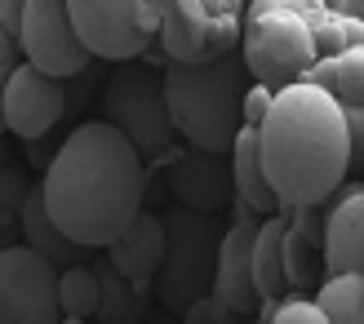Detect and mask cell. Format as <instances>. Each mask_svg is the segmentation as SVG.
<instances>
[{
	"mask_svg": "<svg viewBox=\"0 0 364 324\" xmlns=\"http://www.w3.org/2000/svg\"><path fill=\"white\" fill-rule=\"evenodd\" d=\"M5 76H9V67H0V102H5ZM0 134H5V107H0Z\"/></svg>",
	"mask_w": 364,
	"mask_h": 324,
	"instance_id": "31",
	"label": "cell"
},
{
	"mask_svg": "<svg viewBox=\"0 0 364 324\" xmlns=\"http://www.w3.org/2000/svg\"><path fill=\"white\" fill-rule=\"evenodd\" d=\"M169 191H173L178 209L218 218V209L235 205L231 173H227V156H209V151H182V156H173Z\"/></svg>",
	"mask_w": 364,
	"mask_h": 324,
	"instance_id": "12",
	"label": "cell"
},
{
	"mask_svg": "<svg viewBox=\"0 0 364 324\" xmlns=\"http://www.w3.org/2000/svg\"><path fill=\"white\" fill-rule=\"evenodd\" d=\"M27 178L18 173V169H0V205H5L14 218H18V205H23V195H27Z\"/></svg>",
	"mask_w": 364,
	"mask_h": 324,
	"instance_id": "26",
	"label": "cell"
},
{
	"mask_svg": "<svg viewBox=\"0 0 364 324\" xmlns=\"http://www.w3.org/2000/svg\"><path fill=\"white\" fill-rule=\"evenodd\" d=\"M160 80H165V107H169L173 134L187 138L191 151L227 156L235 134L245 129L240 102L253 85L240 49L213 53V58L191 63V67L187 63H165Z\"/></svg>",
	"mask_w": 364,
	"mask_h": 324,
	"instance_id": "3",
	"label": "cell"
},
{
	"mask_svg": "<svg viewBox=\"0 0 364 324\" xmlns=\"http://www.w3.org/2000/svg\"><path fill=\"white\" fill-rule=\"evenodd\" d=\"M23 14H27V0H0V31L18 45V31H23Z\"/></svg>",
	"mask_w": 364,
	"mask_h": 324,
	"instance_id": "28",
	"label": "cell"
},
{
	"mask_svg": "<svg viewBox=\"0 0 364 324\" xmlns=\"http://www.w3.org/2000/svg\"><path fill=\"white\" fill-rule=\"evenodd\" d=\"M267 107H271V89L249 85V94H245V102H240V120H245V129H258L262 116H267Z\"/></svg>",
	"mask_w": 364,
	"mask_h": 324,
	"instance_id": "25",
	"label": "cell"
},
{
	"mask_svg": "<svg viewBox=\"0 0 364 324\" xmlns=\"http://www.w3.org/2000/svg\"><path fill=\"white\" fill-rule=\"evenodd\" d=\"M67 18L89 58L112 63H138L160 27V9L142 0H71Z\"/></svg>",
	"mask_w": 364,
	"mask_h": 324,
	"instance_id": "7",
	"label": "cell"
},
{
	"mask_svg": "<svg viewBox=\"0 0 364 324\" xmlns=\"http://www.w3.org/2000/svg\"><path fill=\"white\" fill-rule=\"evenodd\" d=\"M63 324H89V320H67V315H63Z\"/></svg>",
	"mask_w": 364,
	"mask_h": 324,
	"instance_id": "33",
	"label": "cell"
},
{
	"mask_svg": "<svg viewBox=\"0 0 364 324\" xmlns=\"http://www.w3.org/2000/svg\"><path fill=\"white\" fill-rule=\"evenodd\" d=\"M0 324H63L58 266L27 244H0Z\"/></svg>",
	"mask_w": 364,
	"mask_h": 324,
	"instance_id": "8",
	"label": "cell"
},
{
	"mask_svg": "<svg viewBox=\"0 0 364 324\" xmlns=\"http://www.w3.org/2000/svg\"><path fill=\"white\" fill-rule=\"evenodd\" d=\"M302 80L316 85L320 94H329L342 112H360V102H364V49L347 45V49L324 53V58L311 63V71Z\"/></svg>",
	"mask_w": 364,
	"mask_h": 324,
	"instance_id": "16",
	"label": "cell"
},
{
	"mask_svg": "<svg viewBox=\"0 0 364 324\" xmlns=\"http://www.w3.org/2000/svg\"><path fill=\"white\" fill-rule=\"evenodd\" d=\"M360 112L320 94L316 85H289L271 94V107L258 124V165L280 213L316 209L342 187L360 156Z\"/></svg>",
	"mask_w": 364,
	"mask_h": 324,
	"instance_id": "2",
	"label": "cell"
},
{
	"mask_svg": "<svg viewBox=\"0 0 364 324\" xmlns=\"http://www.w3.org/2000/svg\"><path fill=\"white\" fill-rule=\"evenodd\" d=\"M182 315H187V324H227V320H231V315H227L223 307H218L213 298H200V302H191V307L182 311Z\"/></svg>",
	"mask_w": 364,
	"mask_h": 324,
	"instance_id": "27",
	"label": "cell"
},
{
	"mask_svg": "<svg viewBox=\"0 0 364 324\" xmlns=\"http://www.w3.org/2000/svg\"><path fill=\"white\" fill-rule=\"evenodd\" d=\"M102 102H107V124L129 138V147L142 160L169 151L173 124H169V107H165L160 67H151V63H120L112 71V80H107V89H102Z\"/></svg>",
	"mask_w": 364,
	"mask_h": 324,
	"instance_id": "6",
	"label": "cell"
},
{
	"mask_svg": "<svg viewBox=\"0 0 364 324\" xmlns=\"http://www.w3.org/2000/svg\"><path fill=\"white\" fill-rule=\"evenodd\" d=\"M156 9H160V27H156V36H160V45H165V53H160V58L187 63V67L213 58V53L205 49V40H200L196 23L187 18V9H182V0H169V5H156Z\"/></svg>",
	"mask_w": 364,
	"mask_h": 324,
	"instance_id": "20",
	"label": "cell"
},
{
	"mask_svg": "<svg viewBox=\"0 0 364 324\" xmlns=\"http://www.w3.org/2000/svg\"><path fill=\"white\" fill-rule=\"evenodd\" d=\"M14 53H18V45L9 40L5 31H0V67H14Z\"/></svg>",
	"mask_w": 364,
	"mask_h": 324,
	"instance_id": "29",
	"label": "cell"
},
{
	"mask_svg": "<svg viewBox=\"0 0 364 324\" xmlns=\"http://www.w3.org/2000/svg\"><path fill=\"white\" fill-rule=\"evenodd\" d=\"M147 165L107 120L76 124L41 178L49 222L76 249H107L142 213Z\"/></svg>",
	"mask_w": 364,
	"mask_h": 324,
	"instance_id": "1",
	"label": "cell"
},
{
	"mask_svg": "<svg viewBox=\"0 0 364 324\" xmlns=\"http://www.w3.org/2000/svg\"><path fill=\"white\" fill-rule=\"evenodd\" d=\"M18 49L27 53V67H36L49 80H71L89 67V53L71 31V18L63 0H27L23 31H18Z\"/></svg>",
	"mask_w": 364,
	"mask_h": 324,
	"instance_id": "9",
	"label": "cell"
},
{
	"mask_svg": "<svg viewBox=\"0 0 364 324\" xmlns=\"http://www.w3.org/2000/svg\"><path fill=\"white\" fill-rule=\"evenodd\" d=\"M240 58L253 85L280 89L298 85L316 63V31L306 14L294 5H253L249 18L240 23Z\"/></svg>",
	"mask_w": 364,
	"mask_h": 324,
	"instance_id": "4",
	"label": "cell"
},
{
	"mask_svg": "<svg viewBox=\"0 0 364 324\" xmlns=\"http://www.w3.org/2000/svg\"><path fill=\"white\" fill-rule=\"evenodd\" d=\"M107 262L116 266V271L129 280V284H151L156 280V271H160V258H165V222L156 218V213H147L142 209L138 218L120 231V236L107 244Z\"/></svg>",
	"mask_w": 364,
	"mask_h": 324,
	"instance_id": "14",
	"label": "cell"
},
{
	"mask_svg": "<svg viewBox=\"0 0 364 324\" xmlns=\"http://www.w3.org/2000/svg\"><path fill=\"white\" fill-rule=\"evenodd\" d=\"M94 276H98V315H102V324H134L142 315L138 284H129L112 262H98Z\"/></svg>",
	"mask_w": 364,
	"mask_h": 324,
	"instance_id": "21",
	"label": "cell"
},
{
	"mask_svg": "<svg viewBox=\"0 0 364 324\" xmlns=\"http://www.w3.org/2000/svg\"><path fill=\"white\" fill-rule=\"evenodd\" d=\"M311 244H316V209H294V218H284V240H280L284 284H294V289H306L316 280Z\"/></svg>",
	"mask_w": 364,
	"mask_h": 324,
	"instance_id": "19",
	"label": "cell"
},
{
	"mask_svg": "<svg viewBox=\"0 0 364 324\" xmlns=\"http://www.w3.org/2000/svg\"><path fill=\"white\" fill-rule=\"evenodd\" d=\"M227 173H231V191H235V205H245L253 218H271L280 213V200L271 195L262 165H258V129H240L227 151Z\"/></svg>",
	"mask_w": 364,
	"mask_h": 324,
	"instance_id": "15",
	"label": "cell"
},
{
	"mask_svg": "<svg viewBox=\"0 0 364 324\" xmlns=\"http://www.w3.org/2000/svg\"><path fill=\"white\" fill-rule=\"evenodd\" d=\"M320 249L329 276H360L364 266V187L351 183L320 222Z\"/></svg>",
	"mask_w": 364,
	"mask_h": 324,
	"instance_id": "13",
	"label": "cell"
},
{
	"mask_svg": "<svg viewBox=\"0 0 364 324\" xmlns=\"http://www.w3.org/2000/svg\"><path fill=\"white\" fill-rule=\"evenodd\" d=\"M0 169H5V142H0Z\"/></svg>",
	"mask_w": 364,
	"mask_h": 324,
	"instance_id": "32",
	"label": "cell"
},
{
	"mask_svg": "<svg viewBox=\"0 0 364 324\" xmlns=\"http://www.w3.org/2000/svg\"><path fill=\"white\" fill-rule=\"evenodd\" d=\"M258 222L245 205H235L231 227L218 240V258H213V302L227 315H253L258 311V293H253L249 280V254H253V236H258Z\"/></svg>",
	"mask_w": 364,
	"mask_h": 324,
	"instance_id": "10",
	"label": "cell"
},
{
	"mask_svg": "<svg viewBox=\"0 0 364 324\" xmlns=\"http://www.w3.org/2000/svg\"><path fill=\"white\" fill-rule=\"evenodd\" d=\"M267 324H324V315L316 311L311 298H289L276 307V315H267Z\"/></svg>",
	"mask_w": 364,
	"mask_h": 324,
	"instance_id": "24",
	"label": "cell"
},
{
	"mask_svg": "<svg viewBox=\"0 0 364 324\" xmlns=\"http://www.w3.org/2000/svg\"><path fill=\"white\" fill-rule=\"evenodd\" d=\"M160 222H165V258H160L156 271V298L169 311H187L213 284V258H218L223 227L209 213H187V209H169Z\"/></svg>",
	"mask_w": 364,
	"mask_h": 324,
	"instance_id": "5",
	"label": "cell"
},
{
	"mask_svg": "<svg viewBox=\"0 0 364 324\" xmlns=\"http://www.w3.org/2000/svg\"><path fill=\"white\" fill-rule=\"evenodd\" d=\"M311 302L324 324H364V276H329Z\"/></svg>",
	"mask_w": 364,
	"mask_h": 324,
	"instance_id": "22",
	"label": "cell"
},
{
	"mask_svg": "<svg viewBox=\"0 0 364 324\" xmlns=\"http://www.w3.org/2000/svg\"><path fill=\"white\" fill-rule=\"evenodd\" d=\"M67 94H63V85L58 80H49V76H41L36 67H27V63H14L9 67V76H5V134H18V138H27V142H36V138H45L53 124H58V116H63V102Z\"/></svg>",
	"mask_w": 364,
	"mask_h": 324,
	"instance_id": "11",
	"label": "cell"
},
{
	"mask_svg": "<svg viewBox=\"0 0 364 324\" xmlns=\"http://www.w3.org/2000/svg\"><path fill=\"white\" fill-rule=\"evenodd\" d=\"M284 218L289 213H271V218L258 222V236H253V254H249V280L258 302L276 307L284 298V262H280V240H284Z\"/></svg>",
	"mask_w": 364,
	"mask_h": 324,
	"instance_id": "17",
	"label": "cell"
},
{
	"mask_svg": "<svg viewBox=\"0 0 364 324\" xmlns=\"http://www.w3.org/2000/svg\"><path fill=\"white\" fill-rule=\"evenodd\" d=\"M9 227H14V213L0 205V240H9Z\"/></svg>",
	"mask_w": 364,
	"mask_h": 324,
	"instance_id": "30",
	"label": "cell"
},
{
	"mask_svg": "<svg viewBox=\"0 0 364 324\" xmlns=\"http://www.w3.org/2000/svg\"><path fill=\"white\" fill-rule=\"evenodd\" d=\"M18 222H23V244L36 249L45 262H53V266H76V262H80V249L49 222L45 200H41V187H31V191L23 195V205H18Z\"/></svg>",
	"mask_w": 364,
	"mask_h": 324,
	"instance_id": "18",
	"label": "cell"
},
{
	"mask_svg": "<svg viewBox=\"0 0 364 324\" xmlns=\"http://www.w3.org/2000/svg\"><path fill=\"white\" fill-rule=\"evenodd\" d=\"M58 311L67 320H89V315H98V276H94V266H63V276H58Z\"/></svg>",
	"mask_w": 364,
	"mask_h": 324,
	"instance_id": "23",
	"label": "cell"
}]
</instances>
